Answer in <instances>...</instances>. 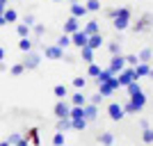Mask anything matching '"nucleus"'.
Listing matches in <instances>:
<instances>
[{"mask_svg":"<svg viewBox=\"0 0 153 146\" xmlns=\"http://www.w3.org/2000/svg\"><path fill=\"white\" fill-rule=\"evenodd\" d=\"M149 73H151V66H149V64L140 62L137 66H135V80H137V82H140V78H144V76L149 78Z\"/></svg>","mask_w":153,"mask_h":146,"instance_id":"15","label":"nucleus"},{"mask_svg":"<svg viewBox=\"0 0 153 146\" xmlns=\"http://www.w3.org/2000/svg\"><path fill=\"white\" fill-rule=\"evenodd\" d=\"M101 101H103L101 94H94V96H91V103H94V105H101Z\"/></svg>","mask_w":153,"mask_h":146,"instance_id":"44","label":"nucleus"},{"mask_svg":"<svg viewBox=\"0 0 153 146\" xmlns=\"http://www.w3.org/2000/svg\"><path fill=\"white\" fill-rule=\"evenodd\" d=\"M121 107H123V112H126V114H137V107H135L130 101H128L126 105H121Z\"/></svg>","mask_w":153,"mask_h":146,"instance_id":"39","label":"nucleus"},{"mask_svg":"<svg viewBox=\"0 0 153 146\" xmlns=\"http://www.w3.org/2000/svg\"><path fill=\"white\" fill-rule=\"evenodd\" d=\"M114 14H117V7L114 9H108V19H114Z\"/></svg>","mask_w":153,"mask_h":146,"instance_id":"46","label":"nucleus"},{"mask_svg":"<svg viewBox=\"0 0 153 146\" xmlns=\"http://www.w3.org/2000/svg\"><path fill=\"white\" fill-rule=\"evenodd\" d=\"M85 14H87V7H85V2H71V16L82 19Z\"/></svg>","mask_w":153,"mask_h":146,"instance_id":"14","label":"nucleus"},{"mask_svg":"<svg viewBox=\"0 0 153 146\" xmlns=\"http://www.w3.org/2000/svg\"><path fill=\"white\" fill-rule=\"evenodd\" d=\"M142 139L146 142V144H153V130H151V128H144V133H142Z\"/></svg>","mask_w":153,"mask_h":146,"instance_id":"36","label":"nucleus"},{"mask_svg":"<svg viewBox=\"0 0 153 146\" xmlns=\"http://www.w3.org/2000/svg\"><path fill=\"white\" fill-rule=\"evenodd\" d=\"M85 7H87V12H98L101 9V0H87Z\"/></svg>","mask_w":153,"mask_h":146,"instance_id":"31","label":"nucleus"},{"mask_svg":"<svg viewBox=\"0 0 153 146\" xmlns=\"http://www.w3.org/2000/svg\"><path fill=\"white\" fill-rule=\"evenodd\" d=\"M27 142H32L34 146H39V130L37 128H30V130H27Z\"/></svg>","mask_w":153,"mask_h":146,"instance_id":"29","label":"nucleus"},{"mask_svg":"<svg viewBox=\"0 0 153 146\" xmlns=\"http://www.w3.org/2000/svg\"><path fill=\"white\" fill-rule=\"evenodd\" d=\"M23 66H25V71H34L39 69V64H41V55H37V53H25V59H23Z\"/></svg>","mask_w":153,"mask_h":146,"instance_id":"3","label":"nucleus"},{"mask_svg":"<svg viewBox=\"0 0 153 146\" xmlns=\"http://www.w3.org/2000/svg\"><path fill=\"white\" fill-rule=\"evenodd\" d=\"M21 137H23V135H21V133H12V135H9V137H7V142H9V144H16V142H19L21 139Z\"/></svg>","mask_w":153,"mask_h":146,"instance_id":"42","label":"nucleus"},{"mask_svg":"<svg viewBox=\"0 0 153 146\" xmlns=\"http://www.w3.org/2000/svg\"><path fill=\"white\" fill-rule=\"evenodd\" d=\"M130 9L128 7H117V14H114V19H112V25H114V30L123 32L130 27Z\"/></svg>","mask_w":153,"mask_h":146,"instance_id":"1","label":"nucleus"},{"mask_svg":"<svg viewBox=\"0 0 153 146\" xmlns=\"http://www.w3.org/2000/svg\"><path fill=\"white\" fill-rule=\"evenodd\" d=\"M98 73H101V66H98V64H94V62H91L89 66H87V76L96 78V76H98Z\"/></svg>","mask_w":153,"mask_h":146,"instance_id":"33","label":"nucleus"},{"mask_svg":"<svg viewBox=\"0 0 153 146\" xmlns=\"http://www.w3.org/2000/svg\"><path fill=\"white\" fill-rule=\"evenodd\" d=\"M108 48H110V53H112V55H121V44H119V41H112Z\"/></svg>","mask_w":153,"mask_h":146,"instance_id":"38","label":"nucleus"},{"mask_svg":"<svg viewBox=\"0 0 153 146\" xmlns=\"http://www.w3.org/2000/svg\"><path fill=\"white\" fill-rule=\"evenodd\" d=\"M23 23H25V25H34V23H37V19H34V16H32V14H27V16H25V21H23Z\"/></svg>","mask_w":153,"mask_h":146,"instance_id":"43","label":"nucleus"},{"mask_svg":"<svg viewBox=\"0 0 153 146\" xmlns=\"http://www.w3.org/2000/svg\"><path fill=\"white\" fill-rule=\"evenodd\" d=\"M14 146H30V142H27V137H21V139L16 142Z\"/></svg>","mask_w":153,"mask_h":146,"instance_id":"45","label":"nucleus"},{"mask_svg":"<svg viewBox=\"0 0 153 146\" xmlns=\"http://www.w3.org/2000/svg\"><path fill=\"white\" fill-rule=\"evenodd\" d=\"M98 142H101L103 146H112V144H114V135H112V133H101V135H98Z\"/></svg>","mask_w":153,"mask_h":146,"instance_id":"20","label":"nucleus"},{"mask_svg":"<svg viewBox=\"0 0 153 146\" xmlns=\"http://www.w3.org/2000/svg\"><path fill=\"white\" fill-rule=\"evenodd\" d=\"M69 112H71V107L64 101H59L57 105H55V116H57V119H69Z\"/></svg>","mask_w":153,"mask_h":146,"instance_id":"12","label":"nucleus"},{"mask_svg":"<svg viewBox=\"0 0 153 146\" xmlns=\"http://www.w3.org/2000/svg\"><path fill=\"white\" fill-rule=\"evenodd\" d=\"M53 2H62V0H53Z\"/></svg>","mask_w":153,"mask_h":146,"instance_id":"53","label":"nucleus"},{"mask_svg":"<svg viewBox=\"0 0 153 146\" xmlns=\"http://www.w3.org/2000/svg\"><path fill=\"white\" fill-rule=\"evenodd\" d=\"M53 94L57 96L59 101H64V98H66V94H69V89L64 87V84H55V89H53Z\"/></svg>","mask_w":153,"mask_h":146,"instance_id":"25","label":"nucleus"},{"mask_svg":"<svg viewBox=\"0 0 153 146\" xmlns=\"http://www.w3.org/2000/svg\"><path fill=\"white\" fill-rule=\"evenodd\" d=\"M80 30V19L76 16H69V19L64 21V34H73V32Z\"/></svg>","mask_w":153,"mask_h":146,"instance_id":"9","label":"nucleus"},{"mask_svg":"<svg viewBox=\"0 0 153 146\" xmlns=\"http://www.w3.org/2000/svg\"><path fill=\"white\" fill-rule=\"evenodd\" d=\"M19 48H21L23 53H30V50H32V39H30V37L21 39V41H19Z\"/></svg>","mask_w":153,"mask_h":146,"instance_id":"30","label":"nucleus"},{"mask_svg":"<svg viewBox=\"0 0 153 146\" xmlns=\"http://www.w3.org/2000/svg\"><path fill=\"white\" fill-rule=\"evenodd\" d=\"M149 78H153V69H151V73H149Z\"/></svg>","mask_w":153,"mask_h":146,"instance_id":"52","label":"nucleus"},{"mask_svg":"<svg viewBox=\"0 0 153 146\" xmlns=\"http://www.w3.org/2000/svg\"><path fill=\"white\" fill-rule=\"evenodd\" d=\"M112 78H114V73H112L110 69H101V73L96 76V80H98V84H101V82H108V80H112Z\"/></svg>","mask_w":153,"mask_h":146,"instance_id":"19","label":"nucleus"},{"mask_svg":"<svg viewBox=\"0 0 153 146\" xmlns=\"http://www.w3.org/2000/svg\"><path fill=\"white\" fill-rule=\"evenodd\" d=\"M112 146H114V144H112Z\"/></svg>","mask_w":153,"mask_h":146,"instance_id":"54","label":"nucleus"},{"mask_svg":"<svg viewBox=\"0 0 153 146\" xmlns=\"http://www.w3.org/2000/svg\"><path fill=\"white\" fill-rule=\"evenodd\" d=\"M30 30L34 32V37H44V32H46V25H41V23H34V25H32Z\"/></svg>","mask_w":153,"mask_h":146,"instance_id":"34","label":"nucleus"},{"mask_svg":"<svg viewBox=\"0 0 153 146\" xmlns=\"http://www.w3.org/2000/svg\"><path fill=\"white\" fill-rule=\"evenodd\" d=\"M82 30L87 32V34H96V32H101V27H98V21H89V23H87Z\"/></svg>","mask_w":153,"mask_h":146,"instance_id":"27","label":"nucleus"},{"mask_svg":"<svg viewBox=\"0 0 153 146\" xmlns=\"http://www.w3.org/2000/svg\"><path fill=\"white\" fill-rule=\"evenodd\" d=\"M87 123H89L87 119H71V128H73V130H85Z\"/></svg>","mask_w":153,"mask_h":146,"instance_id":"26","label":"nucleus"},{"mask_svg":"<svg viewBox=\"0 0 153 146\" xmlns=\"http://www.w3.org/2000/svg\"><path fill=\"white\" fill-rule=\"evenodd\" d=\"M0 2H2V5H7V2H9V0H0Z\"/></svg>","mask_w":153,"mask_h":146,"instance_id":"51","label":"nucleus"},{"mask_svg":"<svg viewBox=\"0 0 153 146\" xmlns=\"http://www.w3.org/2000/svg\"><path fill=\"white\" fill-rule=\"evenodd\" d=\"M2 25H7V21H5V16L0 14V27H2Z\"/></svg>","mask_w":153,"mask_h":146,"instance_id":"48","label":"nucleus"},{"mask_svg":"<svg viewBox=\"0 0 153 146\" xmlns=\"http://www.w3.org/2000/svg\"><path fill=\"white\" fill-rule=\"evenodd\" d=\"M130 103H133L135 107H137V112H142V110H144V105H146V94H144V91L130 94Z\"/></svg>","mask_w":153,"mask_h":146,"instance_id":"10","label":"nucleus"},{"mask_svg":"<svg viewBox=\"0 0 153 146\" xmlns=\"http://www.w3.org/2000/svg\"><path fill=\"white\" fill-rule=\"evenodd\" d=\"M64 130H71V119H59L57 121V133H64Z\"/></svg>","mask_w":153,"mask_h":146,"instance_id":"32","label":"nucleus"},{"mask_svg":"<svg viewBox=\"0 0 153 146\" xmlns=\"http://www.w3.org/2000/svg\"><path fill=\"white\" fill-rule=\"evenodd\" d=\"M108 114L112 121H121L123 116H126V112H123V107L119 105V103H110L108 105Z\"/></svg>","mask_w":153,"mask_h":146,"instance_id":"7","label":"nucleus"},{"mask_svg":"<svg viewBox=\"0 0 153 146\" xmlns=\"http://www.w3.org/2000/svg\"><path fill=\"white\" fill-rule=\"evenodd\" d=\"M73 87L82 91V89L87 87V80H85V78H80V76H78V78H73Z\"/></svg>","mask_w":153,"mask_h":146,"instance_id":"35","label":"nucleus"},{"mask_svg":"<svg viewBox=\"0 0 153 146\" xmlns=\"http://www.w3.org/2000/svg\"><path fill=\"white\" fill-rule=\"evenodd\" d=\"M9 73H12V76H23V73H25V66H23V64H14Z\"/></svg>","mask_w":153,"mask_h":146,"instance_id":"37","label":"nucleus"},{"mask_svg":"<svg viewBox=\"0 0 153 146\" xmlns=\"http://www.w3.org/2000/svg\"><path fill=\"white\" fill-rule=\"evenodd\" d=\"M5 9H7V5H2V2H0V14H5Z\"/></svg>","mask_w":153,"mask_h":146,"instance_id":"49","label":"nucleus"},{"mask_svg":"<svg viewBox=\"0 0 153 146\" xmlns=\"http://www.w3.org/2000/svg\"><path fill=\"white\" fill-rule=\"evenodd\" d=\"M117 89H121V87H119V80H117V76H114L112 80H108V82H101V84H98V94L105 98V96H112Z\"/></svg>","mask_w":153,"mask_h":146,"instance_id":"2","label":"nucleus"},{"mask_svg":"<svg viewBox=\"0 0 153 146\" xmlns=\"http://www.w3.org/2000/svg\"><path fill=\"white\" fill-rule=\"evenodd\" d=\"M151 23H153V21H151V16L146 14V16H144V19H142L140 23H135V27H133V30H135V32H146Z\"/></svg>","mask_w":153,"mask_h":146,"instance_id":"16","label":"nucleus"},{"mask_svg":"<svg viewBox=\"0 0 153 146\" xmlns=\"http://www.w3.org/2000/svg\"><path fill=\"white\" fill-rule=\"evenodd\" d=\"M80 57H82V62L91 64L94 62V50H91L89 46H85V48H80Z\"/></svg>","mask_w":153,"mask_h":146,"instance_id":"17","label":"nucleus"},{"mask_svg":"<svg viewBox=\"0 0 153 146\" xmlns=\"http://www.w3.org/2000/svg\"><path fill=\"white\" fill-rule=\"evenodd\" d=\"M30 32H32V30H30V25H25V23H21V25L16 27V34H19L21 39H25V37H30Z\"/></svg>","mask_w":153,"mask_h":146,"instance_id":"28","label":"nucleus"},{"mask_svg":"<svg viewBox=\"0 0 153 146\" xmlns=\"http://www.w3.org/2000/svg\"><path fill=\"white\" fill-rule=\"evenodd\" d=\"M71 103H73V105H87V96H85L82 91L78 89V94L71 96Z\"/></svg>","mask_w":153,"mask_h":146,"instance_id":"21","label":"nucleus"},{"mask_svg":"<svg viewBox=\"0 0 153 146\" xmlns=\"http://www.w3.org/2000/svg\"><path fill=\"white\" fill-rule=\"evenodd\" d=\"M2 16H5V21H7V23H16V19H19V14H16V9H12V7H7Z\"/></svg>","mask_w":153,"mask_h":146,"instance_id":"24","label":"nucleus"},{"mask_svg":"<svg viewBox=\"0 0 153 146\" xmlns=\"http://www.w3.org/2000/svg\"><path fill=\"white\" fill-rule=\"evenodd\" d=\"M53 146H64V133H55V137H53Z\"/></svg>","mask_w":153,"mask_h":146,"instance_id":"40","label":"nucleus"},{"mask_svg":"<svg viewBox=\"0 0 153 146\" xmlns=\"http://www.w3.org/2000/svg\"><path fill=\"white\" fill-rule=\"evenodd\" d=\"M87 39H89V34L85 30H78V32H73L71 34V44L73 46H78V48H85L87 46Z\"/></svg>","mask_w":153,"mask_h":146,"instance_id":"8","label":"nucleus"},{"mask_svg":"<svg viewBox=\"0 0 153 146\" xmlns=\"http://www.w3.org/2000/svg\"><path fill=\"white\" fill-rule=\"evenodd\" d=\"M87 46H89L91 50H98L103 46V34L101 32H96V34H89V39H87Z\"/></svg>","mask_w":153,"mask_h":146,"instance_id":"11","label":"nucleus"},{"mask_svg":"<svg viewBox=\"0 0 153 146\" xmlns=\"http://www.w3.org/2000/svg\"><path fill=\"white\" fill-rule=\"evenodd\" d=\"M82 112H85V119H87V121H94L96 116H98V105H94V103L82 105Z\"/></svg>","mask_w":153,"mask_h":146,"instance_id":"13","label":"nucleus"},{"mask_svg":"<svg viewBox=\"0 0 153 146\" xmlns=\"http://www.w3.org/2000/svg\"><path fill=\"white\" fill-rule=\"evenodd\" d=\"M117 80H119V87H126V84H130L135 80V66H126V69L117 76Z\"/></svg>","mask_w":153,"mask_h":146,"instance_id":"5","label":"nucleus"},{"mask_svg":"<svg viewBox=\"0 0 153 146\" xmlns=\"http://www.w3.org/2000/svg\"><path fill=\"white\" fill-rule=\"evenodd\" d=\"M0 146H12V144H9V142L5 139V142H0Z\"/></svg>","mask_w":153,"mask_h":146,"instance_id":"50","label":"nucleus"},{"mask_svg":"<svg viewBox=\"0 0 153 146\" xmlns=\"http://www.w3.org/2000/svg\"><path fill=\"white\" fill-rule=\"evenodd\" d=\"M5 55H7V53H5V48H2V46H0V62H2V59H5Z\"/></svg>","mask_w":153,"mask_h":146,"instance_id":"47","label":"nucleus"},{"mask_svg":"<svg viewBox=\"0 0 153 146\" xmlns=\"http://www.w3.org/2000/svg\"><path fill=\"white\" fill-rule=\"evenodd\" d=\"M69 119H85V112H82V105H73L69 112Z\"/></svg>","mask_w":153,"mask_h":146,"instance_id":"22","label":"nucleus"},{"mask_svg":"<svg viewBox=\"0 0 153 146\" xmlns=\"http://www.w3.org/2000/svg\"><path fill=\"white\" fill-rule=\"evenodd\" d=\"M126 66H128V64H126V57H123V55H112V59H110V66H108V69L117 76V73H121Z\"/></svg>","mask_w":153,"mask_h":146,"instance_id":"4","label":"nucleus"},{"mask_svg":"<svg viewBox=\"0 0 153 146\" xmlns=\"http://www.w3.org/2000/svg\"><path fill=\"white\" fill-rule=\"evenodd\" d=\"M44 57H48V59H64V48H59L57 44L46 46L44 48Z\"/></svg>","mask_w":153,"mask_h":146,"instance_id":"6","label":"nucleus"},{"mask_svg":"<svg viewBox=\"0 0 153 146\" xmlns=\"http://www.w3.org/2000/svg\"><path fill=\"white\" fill-rule=\"evenodd\" d=\"M55 44H57L59 48H69V46H71V34H64V32H62V34L57 37V41H55Z\"/></svg>","mask_w":153,"mask_h":146,"instance_id":"23","label":"nucleus"},{"mask_svg":"<svg viewBox=\"0 0 153 146\" xmlns=\"http://www.w3.org/2000/svg\"><path fill=\"white\" fill-rule=\"evenodd\" d=\"M137 59H140V62H144V64H149V62L153 59V50H151V48H142L140 55H137Z\"/></svg>","mask_w":153,"mask_h":146,"instance_id":"18","label":"nucleus"},{"mask_svg":"<svg viewBox=\"0 0 153 146\" xmlns=\"http://www.w3.org/2000/svg\"><path fill=\"white\" fill-rule=\"evenodd\" d=\"M123 57H126V64H128V66H137V64H140L137 55H123Z\"/></svg>","mask_w":153,"mask_h":146,"instance_id":"41","label":"nucleus"}]
</instances>
